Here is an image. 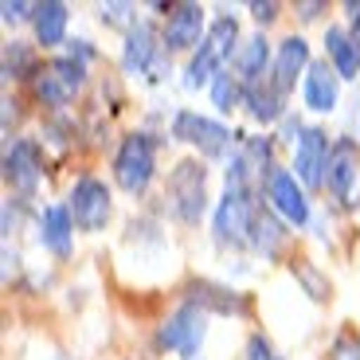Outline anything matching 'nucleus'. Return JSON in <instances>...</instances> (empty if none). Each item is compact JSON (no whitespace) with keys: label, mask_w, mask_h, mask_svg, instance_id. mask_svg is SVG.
I'll use <instances>...</instances> for the list:
<instances>
[{"label":"nucleus","mask_w":360,"mask_h":360,"mask_svg":"<svg viewBox=\"0 0 360 360\" xmlns=\"http://www.w3.org/2000/svg\"><path fill=\"white\" fill-rule=\"evenodd\" d=\"M207 172L204 165L196 161H180L176 169H172L169 176V207L176 212L180 224H200V216H204L207 207Z\"/></svg>","instance_id":"obj_1"},{"label":"nucleus","mask_w":360,"mask_h":360,"mask_svg":"<svg viewBox=\"0 0 360 360\" xmlns=\"http://www.w3.org/2000/svg\"><path fill=\"white\" fill-rule=\"evenodd\" d=\"M114 176L126 192H145L153 180V141L145 134H129L114 157Z\"/></svg>","instance_id":"obj_2"},{"label":"nucleus","mask_w":360,"mask_h":360,"mask_svg":"<svg viewBox=\"0 0 360 360\" xmlns=\"http://www.w3.org/2000/svg\"><path fill=\"white\" fill-rule=\"evenodd\" d=\"M172 137L196 145L204 157H224L227 145H231V129L219 126V122H212V117L192 114V110H180V114L172 117Z\"/></svg>","instance_id":"obj_3"},{"label":"nucleus","mask_w":360,"mask_h":360,"mask_svg":"<svg viewBox=\"0 0 360 360\" xmlns=\"http://www.w3.org/2000/svg\"><path fill=\"white\" fill-rule=\"evenodd\" d=\"M71 219L75 227H82V231H102L110 219V192L102 180L94 176H82L75 180L71 188Z\"/></svg>","instance_id":"obj_4"},{"label":"nucleus","mask_w":360,"mask_h":360,"mask_svg":"<svg viewBox=\"0 0 360 360\" xmlns=\"http://www.w3.org/2000/svg\"><path fill=\"white\" fill-rule=\"evenodd\" d=\"M157 341H161L165 349H176L180 356H196L200 345H204V309H200L196 302H184V306L165 321Z\"/></svg>","instance_id":"obj_5"},{"label":"nucleus","mask_w":360,"mask_h":360,"mask_svg":"<svg viewBox=\"0 0 360 360\" xmlns=\"http://www.w3.org/2000/svg\"><path fill=\"white\" fill-rule=\"evenodd\" d=\"M329 141H325V129H306L297 137V149H294V172L306 188H321L325 184V172H329Z\"/></svg>","instance_id":"obj_6"},{"label":"nucleus","mask_w":360,"mask_h":360,"mask_svg":"<svg viewBox=\"0 0 360 360\" xmlns=\"http://www.w3.org/2000/svg\"><path fill=\"white\" fill-rule=\"evenodd\" d=\"M255 227V212L247 192H227L216 207V235L219 243H243Z\"/></svg>","instance_id":"obj_7"},{"label":"nucleus","mask_w":360,"mask_h":360,"mask_svg":"<svg viewBox=\"0 0 360 360\" xmlns=\"http://www.w3.org/2000/svg\"><path fill=\"white\" fill-rule=\"evenodd\" d=\"M266 192H270V204H274V212H278L286 224L302 227V224L309 219V200H306V192H302V184L294 180V172H270Z\"/></svg>","instance_id":"obj_8"},{"label":"nucleus","mask_w":360,"mask_h":360,"mask_svg":"<svg viewBox=\"0 0 360 360\" xmlns=\"http://www.w3.org/2000/svg\"><path fill=\"white\" fill-rule=\"evenodd\" d=\"M200 32H204V8L200 4H176L169 24H165V47L169 51H188V47L204 44Z\"/></svg>","instance_id":"obj_9"},{"label":"nucleus","mask_w":360,"mask_h":360,"mask_svg":"<svg viewBox=\"0 0 360 360\" xmlns=\"http://www.w3.org/2000/svg\"><path fill=\"white\" fill-rule=\"evenodd\" d=\"M4 180H8L12 188L20 192H32L39 184V153H36V145H27V141H16L4 153Z\"/></svg>","instance_id":"obj_10"},{"label":"nucleus","mask_w":360,"mask_h":360,"mask_svg":"<svg viewBox=\"0 0 360 360\" xmlns=\"http://www.w3.org/2000/svg\"><path fill=\"white\" fill-rule=\"evenodd\" d=\"M302 67H309V44L302 36L282 39L278 55H274V90L286 94V90L294 86V75L302 71Z\"/></svg>","instance_id":"obj_11"},{"label":"nucleus","mask_w":360,"mask_h":360,"mask_svg":"<svg viewBox=\"0 0 360 360\" xmlns=\"http://www.w3.org/2000/svg\"><path fill=\"white\" fill-rule=\"evenodd\" d=\"M352 180H356V145L352 141H337L333 153H329V172H325V184L337 200H349Z\"/></svg>","instance_id":"obj_12"},{"label":"nucleus","mask_w":360,"mask_h":360,"mask_svg":"<svg viewBox=\"0 0 360 360\" xmlns=\"http://www.w3.org/2000/svg\"><path fill=\"white\" fill-rule=\"evenodd\" d=\"M270 67V44L262 36L247 39L243 47H239V55H235V79L243 82L247 90L251 86H262V75H266Z\"/></svg>","instance_id":"obj_13"},{"label":"nucleus","mask_w":360,"mask_h":360,"mask_svg":"<svg viewBox=\"0 0 360 360\" xmlns=\"http://www.w3.org/2000/svg\"><path fill=\"white\" fill-rule=\"evenodd\" d=\"M71 227H75L71 207L51 204V207H44V219H39V239H44L47 251H55V255H71Z\"/></svg>","instance_id":"obj_14"},{"label":"nucleus","mask_w":360,"mask_h":360,"mask_svg":"<svg viewBox=\"0 0 360 360\" xmlns=\"http://www.w3.org/2000/svg\"><path fill=\"white\" fill-rule=\"evenodd\" d=\"M337 79H341V75H333L325 63H309V71H306V106L317 110V114H329V110L337 106Z\"/></svg>","instance_id":"obj_15"},{"label":"nucleus","mask_w":360,"mask_h":360,"mask_svg":"<svg viewBox=\"0 0 360 360\" xmlns=\"http://www.w3.org/2000/svg\"><path fill=\"white\" fill-rule=\"evenodd\" d=\"M153 24H137V27H129V39H126V51H122V67H126L129 75H141L145 67L153 63V51H157V44H153Z\"/></svg>","instance_id":"obj_16"},{"label":"nucleus","mask_w":360,"mask_h":360,"mask_svg":"<svg viewBox=\"0 0 360 360\" xmlns=\"http://www.w3.org/2000/svg\"><path fill=\"white\" fill-rule=\"evenodd\" d=\"M325 47L333 55L337 75H341V79H356L360 75V44L356 39H352L349 32H341V27H329V32H325Z\"/></svg>","instance_id":"obj_17"},{"label":"nucleus","mask_w":360,"mask_h":360,"mask_svg":"<svg viewBox=\"0 0 360 360\" xmlns=\"http://www.w3.org/2000/svg\"><path fill=\"white\" fill-rule=\"evenodd\" d=\"M36 36H39L44 47L63 44V36H67V4H59V0L39 4L36 8Z\"/></svg>","instance_id":"obj_18"},{"label":"nucleus","mask_w":360,"mask_h":360,"mask_svg":"<svg viewBox=\"0 0 360 360\" xmlns=\"http://www.w3.org/2000/svg\"><path fill=\"white\" fill-rule=\"evenodd\" d=\"M192 302H196L200 309L212 306V309H219V314H247V302H243L239 294H231V290H219V286H207V282L192 286Z\"/></svg>","instance_id":"obj_19"},{"label":"nucleus","mask_w":360,"mask_h":360,"mask_svg":"<svg viewBox=\"0 0 360 360\" xmlns=\"http://www.w3.org/2000/svg\"><path fill=\"white\" fill-rule=\"evenodd\" d=\"M71 94L75 90L67 86L63 82V75L55 71V67H47V71H36V98L44 102V106H67V102H71Z\"/></svg>","instance_id":"obj_20"},{"label":"nucleus","mask_w":360,"mask_h":360,"mask_svg":"<svg viewBox=\"0 0 360 360\" xmlns=\"http://www.w3.org/2000/svg\"><path fill=\"white\" fill-rule=\"evenodd\" d=\"M219 63H224V55H219L216 47L204 39V44H200V51L192 55V63H188V86L196 90V86H204V82H216Z\"/></svg>","instance_id":"obj_21"},{"label":"nucleus","mask_w":360,"mask_h":360,"mask_svg":"<svg viewBox=\"0 0 360 360\" xmlns=\"http://www.w3.org/2000/svg\"><path fill=\"white\" fill-rule=\"evenodd\" d=\"M247 106H251V114L259 117V122H274V117L282 114V94L274 86H270V90L251 86V90H247Z\"/></svg>","instance_id":"obj_22"},{"label":"nucleus","mask_w":360,"mask_h":360,"mask_svg":"<svg viewBox=\"0 0 360 360\" xmlns=\"http://www.w3.org/2000/svg\"><path fill=\"white\" fill-rule=\"evenodd\" d=\"M251 243L259 247L262 255H274L278 251V243H282V231H278V224L262 212V216H255V227H251Z\"/></svg>","instance_id":"obj_23"},{"label":"nucleus","mask_w":360,"mask_h":360,"mask_svg":"<svg viewBox=\"0 0 360 360\" xmlns=\"http://www.w3.org/2000/svg\"><path fill=\"white\" fill-rule=\"evenodd\" d=\"M239 94H243V82L235 79L231 71H219L216 82H212V98H216L219 110H231L235 102H239Z\"/></svg>","instance_id":"obj_24"},{"label":"nucleus","mask_w":360,"mask_h":360,"mask_svg":"<svg viewBox=\"0 0 360 360\" xmlns=\"http://www.w3.org/2000/svg\"><path fill=\"white\" fill-rule=\"evenodd\" d=\"M235 36H239V24H235L231 16H219L216 24L207 27V44L216 47V51L224 55V59L231 55V44H235Z\"/></svg>","instance_id":"obj_25"},{"label":"nucleus","mask_w":360,"mask_h":360,"mask_svg":"<svg viewBox=\"0 0 360 360\" xmlns=\"http://www.w3.org/2000/svg\"><path fill=\"white\" fill-rule=\"evenodd\" d=\"M51 67L63 75V82H67L71 90H79L82 82H86V63H82V59H75V55H67V59H55Z\"/></svg>","instance_id":"obj_26"},{"label":"nucleus","mask_w":360,"mask_h":360,"mask_svg":"<svg viewBox=\"0 0 360 360\" xmlns=\"http://www.w3.org/2000/svg\"><path fill=\"white\" fill-rule=\"evenodd\" d=\"M27 63H32V55H27L20 44H12V47H8V55H4V75H20Z\"/></svg>","instance_id":"obj_27"},{"label":"nucleus","mask_w":360,"mask_h":360,"mask_svg":"<svg viewBox=\"0 0 360 360\" xmlns=\"http://www.w3.org/2000/svg\"><path fill=\"white\" fill-rule=\"evenodd\" d=\"M247 360H282V356L270 349L266 337H251V345H247Z\"/></svg>","instance_id":"obj_28"},{"label":"nucleus","mask_w":360,"mask_h":360,"mask_svg":"<svg viewBox=\"0 0 360 360\" xmlns=\"http://www.w3.org/2000/svg\"><path fill=\"white\" fill-rule=\"evenodd\" d=\"M27 8H32V4H24V0H4V24H16V20H24L27 16Z\"/></svg>","instance_id":"obj_29"},{"label":"nucleus","mask_w":360,"mask_h":360,"mask_svg":"<svg viewBox=\"0 0 360 360\" xmlns=\"http://www.w3.org/2000/svg\"><path fill=\"white\" fill-rule=\"evenodd\" d=\"M251 12H255V20H259V24H270V20L278 16V4H274V0H266V4H259V0H255Z\"/></svg>","instance_id":"obj_30"},{"label":"nucleus","mask_w":360,"mask_h":360,"mask_svg":"<svg viewBox=\"0 0 360 360\" xmlns=\"http://www.w3.org/2000/svg\"><path fill=\"white\" fill-rule=\"evenodd\" d=\"M345 12H349V20L360 27V0H356V4H345Z\"/></svg>","instance_id":"obj_31"}]
</instances>
